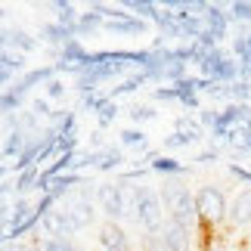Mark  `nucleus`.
Wrapping results in <instances>:
<instances>
[{
	"label": "nucleus",
	"instance_id": "obj_1",
	"mask_svg": "<svg viewBox=\"0 0 251 251\" xmlns=\"http://www.w3.org/2000/svg\"><path fill=\"white\" fill-rule=\"evenodd\" d=\"M130 220L143 233H158L161 224H165L158 189L146 186V183H130Z\"/></svg>",
	"mask_w": 251,
	"mask_h": 251
},
{
	"label": "nucleus",
	"instance_id": "obj_2",
	"mask_svg": "<svg viewBox=\"0 0 251 251\" xmlns=\"http://www.w3.org/2000/svg\"><path fill=\"white\" fill-rule=\"evenodd\" d=\"M161 211H168V220L183 226H196V208H192V192L189 186H183L180 177H165L158 189Z\"/></svg>",
	"mask_w": 251,
	"mask_h": 251
},
{
	"label": "nucleus",
	"instance_id": "obj_3",
	"mask_svg": "<svg viewBox=\"0 0 251 251\" xmlns=\"http://www.w3.org/2000/svg\"><path fill=\"white\" fill-rule=\"evenodd\" d=\"M192 208H196V224H201L205 229H214L226 220V192L214 183H205L192 196Z\"/></svg>",
	"mask_w": 251,
	"mask_h": 251
},
{
	"label": "nucleus",
	"instance_id": "obj_4",
	"mask_svg": "<svg viewBox=\"0 0 251 251\" xmlns=\"http://www.w3.org/2000/svg\"><path fill=\"white\" fill-rule=\"evenodd\" d=\"M93 199L105 214V220H112V224H121L124 217H130V183H121V180L100 183Z\"/></svg>",
	"mask_w": 251,
	"mask_h": 251
},
{
	"label": "nucleus",
	"instance_id": "obj_5",
	"mask_svg": "<svg viewBox=\"0 0 251 251\" xmlns=\"http://www.w3.org/2000/svg\"><path fill=\"white\" fill-rule=\"evenodd\" d=\"M192 229L196 226H183V224H161L158 229V248L161 251H192Z\"/></svg>",
	"mask_w": 251,
	"mask_h": 251
},
{
	"label": "nucleus",
	"instance_id": "obj_6",
	"mask_svg": "<svg viewBox=\"0 0 251 251\" xmlns=\"http://www.w3.org/2000/svg\"><path fill=\"white\" fill-rule=\"evenodd\" d=\"M96 242H100L102 251H133L130 236L121 229V224H112V220H105V224L100 226V236H96Z\"/></svg>",
	"mask_w": 251,
	"mask_h": 251
},
{
	"label": "nucleus",
	"instance_id": "obj_7",
	"mask_svg": "<svg viewBox=\"0 0 251 251\" xmlns=\"http://www.w3.org/2000/svg\"><path fill=\"white\" fill-rule=\"evenodd\" d=\"M226 220H229V226H233V229L251 226V189H242L233 199V205H226Z\"/></svg>",
	"mask_w": 251,
	"mask_h": 251
},
{
	"label": "nucleus",
	"instance_id": "obj_8",
	"mask_svg": "<svg viewBox=\"0 0 251 251\" xmlns=\"http://www.w3.org/2000/svg\"><path fill=\"white\" fill-rule=\"evenodd\" d=\"M102 25L109 28V31H115V34H127V37L146 31V22H143V19L130 16V13H118V9H115V16H112V19H105Z\"/></svg>",
	"mask_w": 251,
	"mask_h": 251
},
{
	"label": "nucleus",
	"instance_id": "obj_9",
	"mask_svg": "<svg viewBox=\"0 0 251 251\" xmlns=\"http://www.w3.org/2000/svg\"><path fill=\"white\" fill-rule=\"evenodd\" d=\"M146 168L149 174H165V177H183L186 174V165H180L177 158H161V155H155Z\"/></svg>",
	"mask_w": 251,
	"mask_h": 251
},
{
	"label": "nucleus",
	"instance_id": "obj_10",
	"mask_svg": "<svg viewBox=\"0 0 251 251\" xmlns=\"http://www.w3.org/2000/svg\"><path fill=\"white\" fill-rule=\"evenodd\" d=\"M121 149H115V146H105V149H96L93 152V168H100V171H112V168H121Z\"/></svg>",
	"mask_w": 251,
	"mask_h": 251
},
{
	"label": "nucleus",
	"instance_id": "obj_11",
	"mask_svg": "<svg viewBox=\"0 0 251 251\" xmlns=\"http://www.w3.org/2000/svg\"><path fill=\"white\" fill-rule=\"evenodd\" d=\"M31 245L37 251H81L75 239H50V236H34Z\"/></svg>",
	"mask_w": 251,
	"mask_h": 251
},
{
	"label": "nucleus",
	"instance_id": "obj_12",
	"mask_svg": "<svg viewBox=\"0 0 251 251\" xmlns=\"http://www.w3.org/2000/svg\"><path fill=\"white\" fill-rule=\"evenodd\" d=\"M90 9H93V6H90ZM102 22H105V19H102V13H96V9H93V13H78V22H75V28H72V37L78 41L81 34L93 31V28H100Z\"/></svg>",
	"mask_w": 251,
	"mask_h": 251
},
{
	"label": "nucleus",
	"instance_id": "obj_13",
	"mask_svg": "<svg viewBox=\"0 0 251 251\" xmlns=\"http://www.w3.org/2000/svg\"><path fill=\"white\" fill-rule=\"evenodd\" d=\"M37 47V41L31 34H25V31H6V50H19V56H25V53H31Z\"/></svg>",
	"mask_w": 251,
	"mask_h": 251
},
{
	"label": "nucleus",
	"instance_id": "obj_14",
	"mask_svg": "<svg viewBox=\"0 0 251 251\" xmlns=\"http://www.w3.org/2000/svg\"><path fill=\"white\" fill-rule=\"evenodd\" d=\"M22 102H25V96L19 93V90H13V87H6L3 93H0V115H16L19 109H22Z\"/></svg>",
	"mask_w": 251,
	"mask_h": 251
},
{
	"label": "nucleus",
	"instance_id": "obj_15",
	"mask_svg": "<svg viewBox=\"0 0 251 251\" xmlns=\"http://www.w3.org/2000/svg\"><path fill=\"white\" fill-rule=\"evenodd\" d=\"M37 177H41V168H25L22 174H19V177H16V186H13L19 192V199H22L28 189H37Z\"/></svg>",
	"mask_w": 251,
	"mask_h": 251
},
{
	"label": "nucleus",
	"instance_id": "obj_16",
	"mask_svg": "<svg viewBox=\"0 0 251 251\" xmlns=\"http://www.w3.org/2000/svg\"><path fill=\"white\" fill-rule=\"evenodd\" d=\"M53 9H56V25H62V28H75V22H78V13H75V3H53Z\"/></svg>",
	"mask_w": 251,
	"mask_h": 251
},
{
	"label": "nucleus",
	"instance_id": "obj_17",
	"mask_svg": "<svg viewBox=\"0 0 251 251\" xmlns=\"http://www.w3.org/2000/svg\"><path fill=\"white\" fill-rule=\"evenodd\" d=\"M41 34H44V41L47 44H69L72 41V31H69V28H62V25H44L41 28Z\"/></svg>",
	"mask_w": 251,
	"mask_h": 251
},
{
	"label": "nucleus",
	"instance_id": "obj_18",
	"mask_svg": "<svg viewBox=\"0 0 251 251\" xmlns=\"http://www.w3.org/2000/svg\"><path fill=\"white\" fill-rule=\"evenodd\" d=\"M121 146L124 149H146L149 140H146V133H143V130L127 127V130H121Z\"/></svg>",
	"mask_w": 251,
	"mask_h": 251
},
{
	"label": "nucleus",
	"instance_id": "obj_19",
	"mask_svg": "<svg viewBox=\"0 0 251 251\" xmlns=\"http://www.w3.org/2000/svg\"><path fill=\"white\" fill-rule=\"evenodd\" d=\"M192 143H199L192 133H183V130H174L171 137H165V149H186Z\"/></svg>",
	"mask_w": 251,
	"mask_h": 251
},
{
	"label": "nucleus",
	"instance_id": "obj_20",
	"mask_svg": "<svg viewBox=\"0 0 251 251\" xmlns=\"http://www.w3.org/2000/svg\"><path fill=\"white\" fill-rule=\"evenodd\" d=\"M96 112H100V124H102V127H109V124L118 118V105H115V100H105Z\"/></svg>",
	"mask_w": 251,
	"mask_h": 251
},
{
	"label": "nucleus",
	"instance_id": "obj_21",
	"mask_svg": "<svg viewBox=\"0 0 251 251\" xmlns=\"http://www.w3.org/2000/svg\"><path fill=\"white\" fill-rule=\"evenodd\" d=\"M155 118H158V112L152 109V105H133V109H130V121H137V124L155 121Z\"/></svg>",
	"mask_w": 251,
	"mask_h": 251
},
{
	"label": "nucleus",
	"instance_id": "obj_22",
	"mask_svg": "<svg viewBox=\"0 0 251 251\" xmlns=\"http://www.w3.org/2000/svg\"><path fill=\"white\" fill-rule=\"evenodd\" d=\"M226 16H229V19H236V22H245V25H251V3H233Z\"/></svg>",
	"mask_w": 251,
	"mask_h": 251
},
{
	"label": "nucleus",
	"instance_id": "obj_23",
	"mask_svg": "<svg viewBox=\"0 0 251 251\" xmlns=\"http://www.w3.org/2000/svg\"><path fill=\"white\" fill-rule=\"evenodd\" d=\"M44 87H47V90H44V93H47V96H44L47 102H50V100H62V96H65V84H62L59 78H50Z\"/></svg>",
	"mask_w": 251,
	"mask_h": 251
},
{
	"label": "nucleus",
	"instance_id": "obj_24",
	"mask_svg": "<svg viewBox=\"0 0 251 251\" xmlns=\"http://www.w3.org/2000/svg\"><path fill=\"white\" fill-rule=\"evenodd\" d=\"M217 115L220 112H214V109H199V124H201V127H214Z\"/></svg>",
	"mask_w": 251,
	"mask_h": 251
},
{
	"label": "nucleus",
	"instance_id": "obj_25",
	"mask_svg": "<svg viewBox=\"0 0 251 251\" xmlns=\"http://www.w3.org/2000/svg\"><path fill=\"white\" fill-rule=\"evenodd\" d=\"M229 174H233L236 180L248 183V189H251V168H242V165H229Z\"/></svg>",
	"mask_w": 251,
	"mask_h": 251
},
{
	"label": "nucleus",
	"instance_id": "obj_26",
	"mask_svg": "<svg viewBox=\"0 0 251 251\" xmlns=\"http://www.w3.org/2000/svg\"><path fill=\"white\" fill-rule=\"evenodd\" d=\"M217 155H220V149H214V146H211V149H205V152H201V155H199L196 161H201V165H211V161H217Z\"/></svg>",
	"mask_w": 251,
	"mask_h": 251
},
{
	"label": "nucleus",
	"instance_id": "obj_27",
	"mask_svg": "<svg viewBox=\"0 0 251 251\" xmlns=\"http://www.w3.org/2000/svg\"><path fill=\"white\" fill-rule=\"evenodd\" d=\"M6 220H9V205H6L3 199H0V229L6 226Z\"/></svg>",
	"mask_w": 251,
	"mask_h": 251
},
{
	"label": "nucleus",
	"instance_id": "obj_28",
	"mask_svg": "<svg viewBox=\"0 0 251 251\" xmlns=\"http://www.w3.org/2000/svg\"><path fill=\"white\" fill-rule=\"evenodd\" d=\"M248 34H251V25H248Z\"/></svg>",
	"mask_w": 251,
	"mask_h": 251
}]
</instances>
